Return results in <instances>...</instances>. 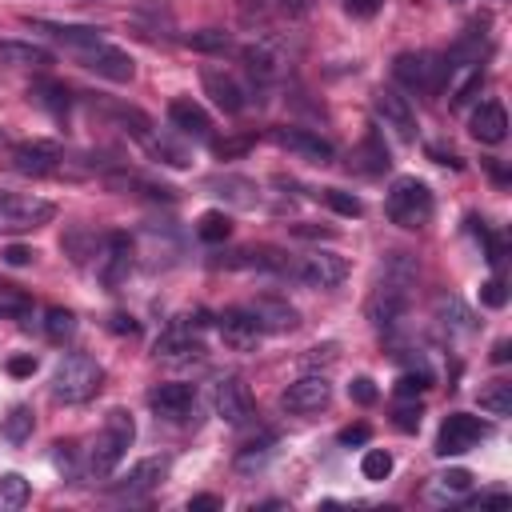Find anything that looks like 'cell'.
Instances as JSON below:
<instances>
[{
	"label": "cell",
	"mask_w": 512,
	"mask_h": 512,
	"mask_svg": "<svg viewBox=\"0 0 512 512\" xmlns=\"http://www.w3.org/2000/svg\"><path fill=\"white\" fill-rule=\"evenodd\" d=\"M4 368H8V376L24 380V376H32V372H36V356H12Z\"/></svg>",
	"instance_id": "obj_53"
},
{
	"label": "cell",
	"mask_w": 512,
	"mask_h": 512,
	"mask_svg": "<svg viewBox=\"0 0 512 512\" xmlns=\"http://www.w3.org/2000/svg\"><path fill=\"white\" fill-rule=\"evenodd\" d=\"M380 4H384V0H344V8H348L352 16H360V20L376 16V12H380Z\"/></svg>",
	"instance_id": "obj_54"
},
{
	"label": "cell",
	"mask_w": 512,
	"mask_h": 512,
	"mask_svg": "<svg viewBox=\"0 0 512 512\" xmlns=\"http://www.w3.org/2000/svg\"><path fill=\"white\" fill-rule=\"evenodd\" d=\"M412 284H416L412 256L408 252H388L384 264H380V276L372 284V296H368V320L380 332H392L404 320L408 300H412Z\"/></svg>",
	"instance_id": "obj_1"
},
{
	"label": "cell",
	"mask_w": 512,
	"mask_h": 512,
	"mask_svg": "<svg viewBox=\"0 0 512 512\" xmlns=\"http://www.w3.org/2000/svg\"><path fill=\"white\" fill-rule=\"evenodd\" d=\"M252 148V136H240V140H220V144H212V152L220 156V160H232V156H244Z\"/></svg>",
	"instance_id": "obj_49"
},
{
	"label": "cell",
	"mask_w": 512,
	"mask_h": 512,
	"mask_svg": "<svg viewBox=\"0 0 512 512\" xmlns=\"http://www.w3.org/2000/svg\"><path fill=\"white\" fill-rule=\"evenodd\" d=\"M348 396H352L356 404H376V384H372L368 376H356V380L348 384Z\"/></svg>",
	"instance_id": "obj_50"
},
{
	"label": "cell",
	"mask_w": 512,
	"mask_h": 512,
	"mask_svg": "<svg viewBox=\"0 0 512 512\" xmlns=\"http://www.w3.org/2000/svg\"><path fill=\"white\" fill-rule=\"evenodd\" d=\"M328 400H332V384H328L324 372H308V376L292 380V384L280 392V404H284L292 416L320 412V408H328Z\"/></svg>",
	"instance_id": "obj_13"
},
{
	"label": "cell",
	"mask_w": 512,
	"mask_h": 512,
	"mask_svg": "<svg viewBox=\"0 0 512 512\" xmlns=\"http://www.w3.org/2000/svg\"><path fill=\"white\" fill-rule=\"evenodd\" d=\"M508 356H512V344H508V340H496V344H492V364H504Z\"/></svg>",
	"instance_id": "obj_59"
},
{
	"label": "cell",
	"mask_w": 512,
	"mask_h": 512,
	"mask_svg": "<svg viewBox=\"0 0 512 512\" xmlns=\"http://www.w3.org/2000/svg\"><path fill=\"white\" fill-rule=\"evenodd\" d=\"M420 416H424V408L416 404V396H400V404L392 408V424L400 432H416L420 428Z\"/></svg>",
	"instance_id": "obj_44"
},
{
	"label": "cell",
	"mask_w": 512,
	"mask_h": 512,
	"mask_svg": "<svg viewBox=\"0 0 512 512\" xmlns=\"http://www.w3.org/2000/svg\"><path fill=\"white\" fill-rule=\"evenodd\" d=\"M204 188H208L212 196L236 204V208H256V204H260V188H256V180H248V176H232V172H224V176H208Z\"/></svg>",
	"instance_id": "obj_24"
},
{
	"label": "cell",
	"mask_w": 512,
	"mask_h": 512,
	"mask_svg": "<svg viewBox=\"0 0 512 512\" xmlns=\"http://www.w3.org/2000/svg\"><path fill=\"white\" fill-rule=\"evenodd\" d=\"M336 352H340V344H316V348L308 352V364H332Z\"/></svg>",
	"instance_id": "obj_55"
},
{
	"label": "cell",
	"mask_w": 512,
	"mask_h": 512,
	"mask_svg": "<svg viewBox=\"0 0 512 512\" xmlns=\"http://www.w3.org/2000/svg\"><path fill=\"white\" fill-rule=\"evenodd\" d=\"M388 164H392V156H388V144H384L380 128H368L364 140L352 152V168L364 172V176H380V172H388Z\"/></svg>",
	"instance_id": "obj_25"
},
{
	"label": "cell",
	"mask_w": 512,
	"mask_h": 512,
	"mask_svg": "<svg viewBox=\"0 0 512 512\" xmlns=\"http://www.w3.org/2000/svg\"><path fill=\"white\" fill-rule=\"evenodd\" d=\"M184 44L188 48H196V52H232V36L228 32H220V28H200V32H188L184 36Z\"/></svg>",
	"instance_id": "obj_40"
},
{
	"label": "cell",
	"mask_w": 512,
	"mask_h": 512,
	"mask_svg": "<svg viewBox=\"0 0 512 512\" xmlns=\"http://www.w3.org/2000/svg\"><path fill=\"white\" fill-rule=\"evenodd\" d=\"M196 236H200L204 244H224V240L232 236V220H228L220 208H208V212L196 220Z\"/></svg>",
	"instance_id": "obj_37"
},
{
	"label": "cell",
	"mask_w": 512,
	"mask_h": 512,
	"mask_svg": "<svg viewBox=\"0 0 512 512\" xmlns=\"http://www.w3.org/2000/svg\"><path fill=\"white\" fill-rule=\"evenodd\" d=\"M480 304H484V308H504V304H508V284H504L500 276L484 280V284H480Z\"/></svg>",
	"instance_id": "obj_46"
},
{
	"label": "cell",
	"mask_w": 512,
	"mask_h": 512,
	"mask_svg": "<svg viewBox=\"0 0 512 512\" xmlns=\"http://www.w3.org/2000/svg\"><path fill=\"white\" fill-rule=\"evenodd\" d=\"M272 144L288 148L292 156H300L308 164H332V156H336L332 140H324V136H316L308 128H288V124L284 128H272Z\"/></svg>",
	"instance_id": "obj_18"
},
{
	"label": "cell",
	"mask_w": 512,
	"mask_h": 512,
	"mask_svg": "<svg viewBox=\"0 0 512 512\" xmlns=\"http://www.w3.org/2000/svg\"><path fill=\"white\" fill-rule=\"evenodd\" d=\"M384 212H388L392 224L416 232V228H424V224L432 220V212H436L432 188H428L424 180H416V176H396L392 188H388V196H384Z\"/></svg>",
	"instance_id": "obj_3"
},
{
	"label": "cell",
	"mask_w": 512,
	"mask_h": 512,
	"mask_svg": "<svg viewBox=\"0 0 512 512\" xmlns=\"http://www.w3.org/2000/svg\"><path fill=\"white\" fill-rule=\"evenodd\" d=\"M244 68L256 84H272L280 76V56L268 44H256V48H244Z\"/></svg>",
	"instance_id": "obj_31"
},
{
	"label": "cell",
	"mask_w": 512,
	"mask_h": 512,
	"mask_svg": "<svg viewBox=\"0 0 512 512\" xmlns=\"http://www.w3.org/2000/svg\"><path fill=\"white\" fill-rule=\"evenodd\" d=\"M44 336H48L52 344L72 340V336H76V316H72L68 308H48V312H44Z\"/></svg>",
	"instance_id": "obj_38"
},
{
	"label": "cell",
	"mask_w": 512,
	"mask_h": 512,
	"mask_svg": "<svg viewBox=\"0 0 512 512\" xmlns=\"http://www.w3.org/2000/svg\"><path fill=\"white\" fill-rule=\"evenodd\" d=\"M28 100L40 104V108L52 112V116H64L68 104H72V92H68L60 80H36V84L28 88Z\"/></svg>",
	"instance_id": "obj_29"
},
{
	"label": "cell",
	"mask_w": 512,
	"mask_h": 512,
	"mask_svg": "<svg viewBox=\"0 0 512 512\" xmlns=\"http://www.w3.org/2000/svg\"><path fill=\"white\" fill-rule=\"evenodd\" d=\"M480 412L488 416H508L512 412V384L508 380H492L480 388Z\"/></svg>",
	"instance_id": "obj_35"
},
{
	"label": "cell",
	"mask_w": 512,
	"mask_h": 512,
	"mask_svg": "<svg viewBox=\"0 0 512 512\" xmlns=\"http://www.w3.org/2000/svg\"><path fill=\"white\" fill-rule=\"evenodd\" d=\"M104 180H108V188H136L148 200H176L172 184H160V180H148V176H136V172H108Z\"/></svg>",
	"instance_id": "obj_28"
},
{
	"label": "cell",
	"mask_w": 512,
	"mask_h": 512,
	"mask_svg": "<svg viewBox=\"0 0 512 512\" xmlns=\"http://www.w3.org/2000/svg\"><path fill=\"white\" fill-rule=\"evenodd\" d=\"M32 428H36V416H32L28 404H16V408L0 420V436H4L8 444H24V440L32 436Z\"/></svg>",
	"instance_id": "obj_34"
},
{
	"label": "cell",
	"mask_w": 512,
	"mask_h": 512,
	"mask_svg": "<svg viewBox=\"0 0 512 512\" xmlns=\"http://www.w3.org/2000/svg\"><path fill=\"white\" fill-rule=\"evenodd\" d=\"M252 316H256L260 332H292L300 324V312L288 300H276V296H260L252 304Z\"/></svg>",
	"instance_id": "obj_26"
},
{
	"label": "cell",
	"mask_w": 512,
	"mask_h": 512,
	"mask_svg": "<svg viewBox=\"0 0 512 512\" xmlns=\"http://www.w3.org/2000/svg\"><path fill=\"white\" fill-rule=\"evenodd\" d=\"M372 112L384 128H392L400 140H416V112L408 104V96H400L396 88H376L372 96Z\"/></svg>",
	"instance_id": "obj_16"
},
{
	"label": "cell",
	"mask_w": 512,
	"mask_h": 512,
	"mask_svg": "<svg viewBox=\"0 0 512 512\" xmlns=\"http://www.w3.org/2000/svg\"><path fill=\"white\" fill-rule=\"evenodd\" d=\"M392 76H396L408 92L432 96V92L444 88L448 64H444V56H436V52H400V56L392 60Z\"/></svg>",
	"instance_id": "obj_5"
},
{
	"label": "cell",
	"mask_w": 512,
	"mask_h": 512,
	"mask_svg": "<svg viewBox=\"0 0 512 512\" xmlns=\"http://www.w3.org/2000/svg\"><path fill=\"white\" fill-rule=\"evenodd\" d=\"M428 156H432L436 164H452V168H460V156H456V152H444V148H436V144L428 148Z\"/></svg>",
	"instance_id": "obj_58"
},
{
	"label": "cell",
	"mask_w": 512,
	"mask_h": 512,
	"mask_svg": "<svg viewBox=\"0 0 512 512\" xmlns=\"http://www.w3.org/2000/svg\"><path fill=\"white\" fill-rule=\"evenodd\" d=\"M104 112H108L112 124H120V128H124L128 136H136V140H144V136L152 132V120H148L140 108H132V104H108Z\"/></svg>",
	"instance_id": "obj_33"
},
{
	"label": "cell",
	"mask_w": 512,
	"mask_h": 512,
	"mask_svg": "<svg viewBox=\"0 0 512 512\" xmlns=\"http://www.w3.org/2000/svg\"><path fill=\"white\" fill-rule=\"evenodd\" d=\"M148 404H152V412H156L160 420H168V424H196V412H200L192 384H156V388L148 392Z\"/></svg>",
	"instance_id": "obj_11"
},
{
	"label": "cell",
	"mask_w": 512,
	"mask_h": 512,
	"mask_svg": "<svg viewBox=\"0 0 512 512\" xmlns=\"http://www.w3.org/2000/svg\"><path fill=\"white\" fill-rule=\"evenodd\" d=\"M56 216V204L44 196H0V236L36 232Z\"/></svg>",
	"instance_id": "obj_7"
},
{
	"label": "cell",
	"mask_w": 512,
	"mask_h": 512,
	"mask_svg": "<svg viewBox=\"0 0 512 512\" xmlns=\"http://www.w3.org/2000/svg\"><path fill=\"white\" fill-rule=\"evenodd\" d=\"M32 32H44L48 40H56V44H64V48H92V44H100L104 36H100V28H92V24H60V20H24Z\"/></svg>",
	"instance_id": "obj_21"
},
{
	"label": "cell",
	"mask_w": 512,
	"mask_h": 512,
	"mask_svg": "<svg viewBox=\"0 0 512 512\" xmlns=\"http://www.w3.org/2000/svg\"><path fill=\"white\" fill-rule=\"evenodd\" d=\"M200 508H224V500L220 496H192L188 500V512H200Z\"/></svg>",
	"instance_id": "obj_57"
},
{
	"label": "cell",
	"mask_w": 512,
	"mask_h": 512,
	"mask_svg": "<svg viewBox=\"0 0 512 512\" xmlns=\"http://www.w3.org/2000/svg\"><path fill=\"white\" fill-rule=\"evenodd\" d=\"M464 76L452 84V108H464L476 92H480V84H484V64H472V68H460Z\"/></svg>",
	"instance_id": "obj_41"
},
{
	"label": "cell",
	"mask_w": 512,
	"mask_h": 512,
	"mask_svg": "<svg viewBox=\"0 0 512 512\" xmlns=\"http://www.w3.org/2000/svg\"><path fill=\"white\" fill-rule=\"evenodd\" d=\"M0 64L8 68H48L52 52L32 40H0Z\"/></svg>",
	"instance_id": "obj_27"
},
{
	"label": "cell",
	"mask_w": 512,
	"mask_h": 512,
	"mask_svg": "<svg viewBox=\"0 0 512 512\" xmlns=\"http://www.w3.org/2000/svg\"><path fill=\"white\" fill-rule=\"evenodd\" d=\"M32 308V300L20 288H0V316H24Z\"/></svg>",
	"instance_id": "obj_47"
},
{
	"label": "cell",
	"mask_w": 512,
	"mask_h": 512,
	"mask_svg": "<svg viewBox=\"0 0 512 512\" xmlns=\"http://www.w3.org/2000/svg\"><path fill=\"white\" fill-rule=\"evenodd\" d=\"M508 504V492H484V496H476L468 508H504Z\"/></svg>",
	"instance_id": "obj_56"
},
{
	"label": "cell",
	"mask_w": 512,
	"mask_h": 512,
	"mask_svg": "<svg viewBox=\"0 0 512 512\" xmlns=\"http://www.w3.org/2000/svg\"><path fill=\"white\" fill-rule=\"evenodd\" d=\"M492 436V424L488 420H480V416H472V412H452V416H444V424H440V432H436V456H460V452H472L480 440H488Z\"/></svg>",
	"instance_id": "obj_8"
},
{
	"label": "cell",
	"mask_w": 512,
	"mask_h": 512,
	"mask_svg": "<svg viewBox=\"0 0 512 512\" xmlns=\"http://www.w3.org/2000/svg\"><path fill=\"white\" fill-rule=\"evenodd\" d=\"M0 256H4V264H8V268H24V264H32V260H36V252H32V248H24V244H4V248H0Z\"/></svg>",
	"instance_id": "obj_48"
},
{
	"label": "cell",
	"mask_w": 512,
	"mask_h": 512,
	"mask_svg": "<svg viewBox=\"0 0 512 512\" xmlns=\"http://www.w3.org/2000/svg\"><path fill=\"white\" fill-rule=\"evenodd\" d=\"M144 148H148V156L156 160V164H168V168H188L192 164V156H188V148L184 144H176L172 136H144Z\"/></svg>",
	"instance_id": "obj_32"
},
{
	"label": "cell",
	"mask_w": 512,
	"mask_h": 512,
	"mask_svg": "<svg viewBox=\"0 0 512 512\" xmlns=\"http://www.w3.org/2000/svg\"><path fill=\"white\" fill-rule=\"evenodd\" d=\"M212 408H216V416H220L224 424H232V428L248 424L252 412H256L252 392H248V384H244L240 376H220V380H216V388H212Z\"/></svg>",
	"instance_id": "obj_12"
},
{
	"label": "cell",
	"mask_w": 512,
	"mask_h": 512,
	"mask_svg": "<svg viewBox=\"0 0 512 512\" xmlns=\"http://www.w3.org/2000/svg\"><path fill=\"white\" fill-rule=\"evenodd\" d=\"M28 496H32V488H28V480H24L20 472H4V476H0V512L24 508Z\"/></svg>",
	"instance_id": "obj_36"
},
{
	"label": "cell",
	"mask_w": 512,
	"mask_h": 512,
	"mask_svg": "<svg viewBox=\"0 0 512 512\" xmlns=\"http://www.w3.org/2000/svg\"><path fill=\"white\" fill-rule=\"evenodd\" d=\"M76 64L88 68V72H96V76H104V80H112V84H128L136 76V60L124 48L104 44V40L92 44V48H80L76 52Z\"/></svg>",
	"instance_id": "obj_10"
},
{
	"label": "cell",
	"mask_w": 512,
	"mask_h": 512,
	"mask_svg": "<svg viewBox=\"0 0 512 512\" xmlns=\"http://www.w3.org/2000/svg\"><path fill=\"white\" fill-rule=\"evenodd\" d=\"M216 328H220V340L232 348V352H252L260 344V324L252 316V308H224L216 316Z\"/></svg>",
	"instance_id": "obj_19"
},
{
	"label": "cell",
	"mask_w": 512,
	"mask_h": 512,
	"mask_svg": "<svg viewBox=\"0 0 512 512\" xmlns=\"http://www.w3.org/2000/svg\"><path fill=\"white\" fill-rule=\"evenodd\" d=\"M468 132H472L480 144H500V140L508 136V112H504V104H500V100H484V104L472 112Z\"/></svg>",
	"instance_id": "obj_23"
},
{
	"label": "cell",
	"mask_w": 512,
	"mask_h": 512,
	"mask_svg": "<svg viewBox=\"0 0 512 512\" xmlns=\"http://www.w3.org/2000/svg\"><path fill=\"white\" fill-rule=\"evenodd\" d=\"M132 268V240L124 232H108L96 248V276L104 288H116Z\"/></svg>",
	"instance_id": "obj_17"
},
{
	"label": "cell",
	"mask_w": 512,
	"mask_h": 512,
	"mask_svg": "<svg viewBox=\"0 0 512 512\" xmlns=\"http://www.w3.org/2000/svg\"><path fill=\"white\" fill-rule=\"evenodd\" d=\"M0 196H4V192H0Z\"/></svg>",
	"instance_id": "obj_63"
},
{
	"label": "cell",
	"mask_w": 512,
	"mask_h": 512,
	"mask_svg": "<svg viewBox=\"0 0 512 512\" xmlns=\"http://www.w3.org/2000/svg\"><path fill=\"white\" fill-rule=\"evenodd\" d=\"M64 156L68 152L56 140H20V144H12V168L20 176H60Z\"/></svg>",
	"instance_id": "obj_9"
},
{
	"label": "cell",
	"mask_w": 512,
	"mask_h": 512,
	"mask_svg": "<svg viewBox=\"0 0 512 512\" xmlns=\"http://www.w3.org/2000/svg\"><path fill=\"white\" fill-rule=\"evenodd\" d=\"M0 288H16V284H8V280H0Z\"/></svg>",
	"instance_id": "obj_62"
},
{
	"label": "cell",
	"mask_w": 512,
	"mask_h": 512,
	"mask_svg": "<svg viewBox=\"0 0 512 512\" xmlns=\"http://www.w3.org/2000/svg\"><path fill=\"white\" fill-rule=\"evenodd\" d=\"M168 124L180 132V136H192V140H208L212 136V116L192 100V96H176L168 104Z\"/></svg>",
	"instance_id": "obj_22"
},
{
	"label": "cell",
	"mask_w": 512,
	"mask_h": 512,
	"mask_svg": "<svg viewBox=\"0 0 512 512\" xmlns=\"http://www.w3.org/2000/svg\"><path fill=\"white\" fill-rule=\"evenodd\" d=\"M272 444H276V436H272V432H264L260 440L244 444V448H240V456H236V472H252V468H264V460L272 456Z\"/></svg>",
	"instance_id": "obj_39"
},
{
	"label": "cell",
	"mask_w": 512,
	"mask_h": 512,
	"mask_svg": "<svg viewBox=\"0 0 512 512\" xmlns=\"http://www.w3.org/2000/svg\"><path fill=\"white\" fill-rule=\"evenodd\" d=\"M108 328H112L116 336H140V324H136L132 316H124V312H116V316H108Z\"/></svg>",
	"instance_id": "obj_52"
},
{
	"label": "cell",
	"mask_w": 512,
	"mask_h": 512,
	"mask_svg": "<svg viewBox=\"0 0 512 512\" xmlns=\"http://www.w3.org/2000/svg\"><path fill=\"white\" fill-rule=\"evenodd\" d=\"M360 472H364V480H388L392 476V452L368 448L364 460H360Z\"/></svg>",
	"instance_id": "obj_43"
},
{
	"label": "cell",
	"mask_w": 512,
	"mask_h": 512,
	"mask_svg": "<svg viewBox=\"0 0 512 512\" xmlns=\"http://www.w3.org/2000/svg\"><path fill=\"white\" fill-rule=\"evenodd\" d=\"M348 272H352V264H348L340 252H332V248L308 252V256L300 260V268H296V276H300L308 288H336V284L348 280Z\"/></svg>",
	"instance_id": "obj_15"
},
{
	"label": "cell",
	"mask_w": 512,
	"mask_h": 512,
	"mask_svg": "<svg viewBox=\"0 0 512 512\" xmlns=\"http://www.w3.org/2000/svg\"><path fill=\"white\" fill-rule=\"evenodd\" d=\"M4 140H8V132H4V128H0V144H4Z\"/></svg>",
	"instance_id": "obj_61"
},
{
	"label": "cell",
	"mask_w": 512,
	"mask_h": 512,
	"mask_svg": "<svg viewBox=\"0 0 512 512\" xmlns=\"http://www.w3.org/2000/svg\"><path fill=\"white\" fill-rule=\"evenodd\" d=\"M168 468H172L168 456H144L140 464H132V468L112 484V492L124 496V500H140V496L156 492V488L168 480Z\"/></svg>",
	"instance_id": "obj_14"
},
{
	"label": "cell",
	"mask_w": 512,
	"mask_h": 512,
	"mask_svg": "<svg viewBox=\"0 0 512 512\" xmlns=\"http://www.w3.org/2000/svg\"><path fill=\"white\" fill-rule=\"evenodd\" d=\"M200 328H204V312L172 320L168 332L156 340V360H164V364H192V360H200L204 356Z\"/></svg>",
	"instance_id": "obj_6"
},
{
	"label": "cell",
	"mask_w": 512,
	"mask_h": 512,
	"mask_svg": "<svg viewBox=\"0 0 512 512\" xmlns=\"http://www.w3.org/2000/svg\"><path fill=\"white\" fill-rule=\"evenodd\" d=\"M332 212H340V216H348V220H356L360 212H364V204H360V196H352V192H344V188H320L316 192Z\"/></svg>",
	"instance_id": "obj_42"
},
{
	"label": "cell",
	"mask_w": 512,
	"mask_h": 512,
	"mask_svg": "<svg viewBox=\"0 0 512 512\" xmlns=\"http://www.w3.org/2000/svg\"><path fill=\"white\" fill-rule=\"evenodd\" d=\"M104 384V368L88 356V352H68L60 364H56V376H52V396L64 400V404H84L100 392Z\"/></svg>",
	"instance_id": "obj_4"
},
{
	"label": "cell",
	"mask_w": 512,
	"mask_h": 512,
	"mask_svg": "<svg viewBox=\"0 0 512 512\" xmlns=\"http://www.w3.org/2000/svg\"><path fill=\"white\" fill-rule=\"evenodd\" d=\"M200 84H204V92L212 96V104H216L220 112H228V116L244 112V104H248V92L240 88V80H236L232 72L204 64V68H200Z\"/></svg>",
	"instance_id": "obj_20"
},
{
	"label": "cell",
	"mask_w": 512,
	"mask_h": 512,
	"mask_svg": "<svg viewBox=\"0 0 512 512\" xmlns=\"http://www.w3.org/2000/svg\"><path fill=\"white\" fill-rule=\"evenodd\" d=\"M472 484H476V480H472L468 468H448V472H440V476L428 484V496L440 500V504H444V500H460L464 492H472Z\"/></svg>",
	"instance_id": "obj_30"
},
{
	"label": "cell",
	"mask_w": 512,
	"mask_h": 512,
	"mask_svg": "<svg viewBox=\"0 0 512 512\" xmlns=\"http://www.w3.org/2000/svg\"><path fill=\"white\" fill-rule=\"evenodd\" d=\"M292 232H296V236H336L332 228H312V224H296Z\"/></svg>",
	"instance_id": "obj_60"
},
{
	"label": "cell",
	"mask_w": 512,
	"mask_h": 512,
	"mask_svg": "<svg viewBox=\"0 0 512 512\" xmlns=\"http://www.w3.org/2000/svg\"><path fill=\"white\" fill-rule=\"evenodd\" d=\"M368 436H372V432H368V424H348V428H340V436H336V440H340L344 448H352V444H368Z\"/></svg>",
	"instance_id": "obj_51"
},
{
	"label": "cell",
	"mask_w": 512,
	"mask_h": 512,
	"mask_svg": "<svg viewBox=\"0 0 512 512\" xmlns=\"http://www.w3.org/2000/svg\"><path fill=\"white\" fill-rule=\"evenodd\" d=\"M432 388V372L420 368V372H400L396 376V396H420Z\"/></svg>",
	"instance_id": "obj_45"
},
{
	"label": "cell",
	"mask_w": 512,
	"mask_h": 512,
	"mask_svg": "<svg viewBox=\"0 0 512 512\" xmlns=\"http://www.w3.org/2000/svg\"><path fill=\"white\" fill-rule=\"evenodd\" d=\"M132 440H136V420H132V412H128V408H108L104 428L96 432V440H92V448H88V472L100 476V480L112 476V472L120 468L124 452L132 448Z\"/></svg>",
	"instance_id": "obj_2"
}]
</instances>
